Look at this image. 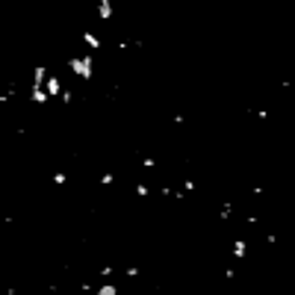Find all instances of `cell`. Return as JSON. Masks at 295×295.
Listing matches in <instances>:
<instances>
[{
	"instance_id": "1",
	"label": "cell",
	"mask_w": 295,
	"mask_h": 295,
	"mask_svg": "<svg viewBox=\"0 0 295 295\" xmlns=\"http://www.w3.org/2000/svg\"><path fill=\"white\" fill-rule=\"evenodd\" d=\"M68 71L77 77V80L89 83L92 74H95V51L83 53V56H68Z\"/></svg>"
},
{
	"instance_id": "2",
	"label": "cell",
	"mask_w": 295,
	"mask_h": 295,
	"mask_svg": "<svg viewBox=\"0 0 295 295\" xmlns=\"http://www.w3.org/2000/svg\"><path fill=\"white\" fill-rule=\"evenodd\" d=\"M112 3H115V0H95V12H98V21H104V24H109V21H112V15H115Z\"/></svg>"
},
{
	"instance_id": "3",
	"label": "cell",
	"mask_w": 295,
	"mask_h": 295,
	"mask_svg": "<svg viewBox=\"0 0 295 295\" xmlns=\"http://www.w3.org/2000/svg\"><path fill=\"white\" fill-rule=\"evenodd\" d=\"M45 89H48L51 98H62V80H59V74L48 71V83H45Z\"/></svg>"
},
{
	"instance_id": "4",
	"label": "cell",
	"mask_w": 295,
	"mask_h": 295,
	"mask_svg": "<svg viewBox=\"0 0 295 295\" xmlns=\"http://www.w3.org/2000/svg\"><path fill=\"white\" fill-rule=\"evenodd\" d=\"M48 83V68L45 65H35L33 68V80H30V89H45Z\"/></svg>"
},
{
	"instance_id": "5",
	"label": "cell",
	"mask_w": 295,
	"mask_h": 295,
	"mask_svg": "<svg viewBox=\"0 0 295 295\" xmlns=\"http://www.w3.org/2000/svg\"><path fill=\"white\" fill-rule=\"evenodd\" d=\"M83 45H86L89 51H98L101 48V35H95L92 30H83Z\"/></svg>"
},
{
	"instance_id": "6",
	"label": "cell",
	"mask_w": 295,
	"mask_h": 295,
	"mask_svg": "<svg viewBox=\"0 0 295 295\" xmlns=\"http://www.w3.org/2000/svg\"><path fill=\"white\" fill-rule=\"evenodd\" d=\"M245 254H248V245H245L242 236H236V242H233V260H245Z\"/></svg>"
},
{
	"instance_id": "7",
	"label": "cell",
	"mask_w": 295,
	"mask_h": 295,
	"mask_svg": "<svg viewBox=\"0 0 295 295\" xmlns=\"http://www.w3.org/2000/svg\"><path fill=\"white\" fill-rule=\"evenodd\" d=\"M95 295H118V283H101L95 286Z\"/></svg>"
},
{
	"instance_id": "8",
	"label": "cell",
	"mask_w": 295,
	"mask_h": 295,
	"mask_svg": "<svg viewBox=\"0 0 295 295\" xmlns=\"http://www.w3.org/2000/svg\"><path fill=\"white\" fill-rule=\"evenodd\" d=\"M53 183H56V186H65V183H68V174H65V172H56V174H53Z\"/></svg>"
},
{
	"instance_id": "9",
	"label": "cell",
	"mask_w": 295,
	"mask_h": 295,
	"mask_svg": "<svg viewBox=\"0 0 295 295\" xmlns=\"http://www.w3.org/2000/svg\"><path fill=\"white\" fill-rule=\"evenodd\" d=\"M112 183H115V174H112V172L101 174V186H112Z\"/></svg>"
},
{
	"instance_id": "10",
	"label": "cell",
	"mask_w": 295,
	"mask_h": 295,
	"mask_svg": "<svg viewBox=\"0 0 295 295\" xmlns=\"http://www.w3.org/2000/svg\"><path fill=\"white\" fill-rule=\"evenodd\" d=\"M148 192H151V189H148L145 183H139V186H136V195H139V198H148Z\"/></svg>"
}]
</instances>
